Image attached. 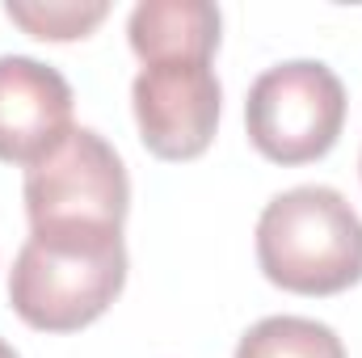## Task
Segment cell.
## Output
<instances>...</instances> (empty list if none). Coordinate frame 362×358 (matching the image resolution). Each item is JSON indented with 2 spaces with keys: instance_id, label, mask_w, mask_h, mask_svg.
I'll use <instances>...</instances> for the list:
<instances>
[{
  "instance_id": "obj_1",
  "label": "cell",
  "mask_w": 362,
  "mask_h": 358,
  "mask_svg": "<svg viewBox=\"0 0 362 358\" xmlns=\"http://www.w3.org/2000/svg\"><path fill=\"white\" fill-rule=\"evenodd\" d=\"M127 282L122 228L59 224L30 228L13 274L8 304L38 333H76L93 325Z\"/></svg>"
},
{
  "instance_id": "obj_2",
  "label": "cell",
  "mask_w": 362,
  "mask_h": 358,
  "mask_svg": "<svg viewBox=\"0 0 362 358\" xmlns=\"http://www.w3.org/2000/svg\"><path fill=\"white\" fill-rule=\"evenodd\" d=\"M257 266L295 295H337L362 278V219L333 185L274 194L257 219Z\"/></svg>"
},
{
  "instance_id": "obj_3",
  "label": "cell",
  "mask_w": 362,
  "mask_h": 358,
  "mask_svg": "<svg viewBox=\"0 0 362 358\" xmlns=\"http://www.w3.org/2000/svg\"><path fill=\"white\" fill-rule=\"evenodd\" d=\"M253 148L274 165L320 161L346 127V85L320 59H291L262 72L245 101Z\"/></svg>"
},
{
  "instance_id": "obj_4",
  "label": "cell",
  "mask_w": 362,
  "mask_h": 358,
  "mask_svg": "<svg viewBox=\"0 0 362 358\" xmlns=\"http://www.w3.org/2000/svg\"><path fill=\"white\" fill-rule=\"evenodd\" d=\"M25 215L30 228L59 224H105L122 228L131 207V181L118 152L89 127H72V135L25 169Z\"/></svg>"
},
{
  "instance_id": "obj_5",
  "label": "cell",
  "mask_w": 362,
  "mask_h": 358,
  "mask_svg": "<svg viewBox=\"0 0 362 358\" xmlns=\"http://www.w3.org/2000/svg\"><path fill=\"white\" fill-rule=\"evenodd\" d=\"M139 139L160 161H194L211 148L219 127L223 89L211 59H160L144 64L131 85Z\"/></svg>"
},
{
  "instance_id": "obj_6",
  "label": "cell",
  "mask_w": 362,
  "mask_h": 358,
  "mask_svg": "<svg viewBox=\"0 0 362 358\" xmlns=\"http://www.w3.org/2000/svg\"><path fill=\"white\" fill-rule=\"evenodd\" d=\"M72 135V85L42 59L0 55V161L38 165Z\"/></svg>"
},
{
  "instance_id": "obj_7",
  "label": "cell",
  "mask_w": 362,
  "mask_h": 358,
  "mask_svg": "<svg viewBox=\"0 0 362 358\" xmlns=\"http://www.w3.org/2000/svg\"><path fill=\"white\" fill-rule=\"evenodd\" d=\"M219 8L211 0H144L131 8L127 38L144 64L211 59L219 51Z\"/></svg>"
},
{
  "instance_id": "obj_8",
  "label": "cell",
  "mask_w": 362,
  "mask_h": 358,
  "mask_svg": "<svg viewBox=\"0 0 362 358\" xmlns=\"http://www.w3.org/2000/svg\"><path fill=\"white\" fill-rule=\"evenodd\" d=\"M236 358H346V346L312 316H266L240 337Z\"/></svg>"
},
{
  "instance_id": "obj_9",
  "label": "cell",
  "mask_w": 362,
  "mask_h": 358,
  "mask_svg": "<svg viewBox=\"0 0 362 358\" xmlns=\"http://www.w3.org/2000/svg\"><path fill=\"white\" fill-rule=\"evenodd\" d=\"M4 13H8V21H17L25 34H34V38H42V42H47V38H51V42H68V38L93 34V30L105 21L110 4H105V0H38V4H30V0H8Z\"/></svg>"
},
{
  "instance_id": "obj_10",
  "label": "cell",
  "mask_w": 362,
  "mask_h": 358,
  "mask_svg": "<svg viewBox=\"0 0 362 358\" xmlns=\"http://www.w3.org/2000/svg\"><path fill=\"white\" fill-rule=\"evenodd\" d=\"M0 358H21V354H17V350H13V346H8V342L0 337Z\"/></svg>"
}]
</instances>
